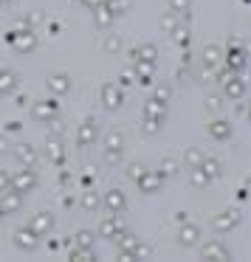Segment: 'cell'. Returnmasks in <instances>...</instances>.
<instances>
[{"instance_id":"1","label":"cell","mask_w":251,"mask_h":262,"mask_svg":"<svg viewBox=\"0 0 251 262\" xmlns=\"http://www.w3.org/2000/svg\"><path fill=\"white\" fill-rule=\"evenodd\" d=\"M9 189L20 192L23 198L29 192H34V189H37V172H34V166H23V169H17L14 175H9Z\"/></svg>"},{"instance_id":"2","label":"cell","mask_w":251,"mask_h":262,"mask_svg":"<svg viewBox=\"0 0 251 262\" xmlns=\"http://www.w3.org/2000/svg\"><path fill=\"white\" fill-rule=\"evenodd\" d=\"M9 42H12V48L14 51H20V54H31L37 48V34L31 29H14V31H9Z\"/></svg>"},{"instance_id":"3","label":"cell","mask_w":251,"mask_h":262,"mask_svg":"<svg viewBox=\"0 0 251 262\" xmlns=\"http://www.w3.org/2000/svg\"><path fill=\"white\" fill-rule=\"evenodd\" d=\"M99 99H102L104 110H119L121 102H124V91H121L116 82H104L102 91H99Z\"/></svg>"},{"instance_id":"4","label":"cell","mask_w":251,"mask_h":262,"mask_svg":"<svg viewBox=\"0 0 251 262\" xmlns=\"http://www.w3.org/2000/svg\"><path fill=\"white\" fill-rule=\"evenodd\" d=\"M240 226V211L237 209H226V211H217L215 217H212V228H215L217 234H228L232 228Z\"/></svg>"},{"instance_id":"5","label":"cell","mask_w":251,"mask_h":262,"mask_svg":"<svg viewBox=\"0 0 251 262\" xmlns=\"http://www.w3.org/2000/svg\"><path fill=\"white\" fill-rule=\"evenodd\" d=\"M14 248L26 251V254H34L37 248H40V234L34 231V228H17L14 231Z\"/></svg>"},{"instance_id":"6","label":"cell","mask_w":251,"mask_h":262,"mask_svg":"<svg viewBox=\"0 0 251 262\" xmlns=\"http://www.w3.org/2000/svg\"><path fill=\"white\" fill-rule=\"evenodd\" d=\"M99 138V124L93 119H85L79 124V130H76V147L79 149H88V147H93V141Z\"/></svg>"},{"instance_id":"7","label":"cell","mask_w":251,"mask_h":262,"mask_svg":"<svg viewBox=\"0 0 251 262\" xmlns=\"http://www.w3.org/2000/svg\"><path fill=\"white\" fill-rule=\"evenodd\" d=\"M200 245V243H198ZM200 256L203 259H215V262H223V259H232V251L220 243V239H209V243L200 245Z\"/></svg>"},{"instance_id":"8","label":"cell","mask_w":251,"mask_h":262,"mask_svg":"<svg viewBox=\"0 0 251 262\" xmlns=\"http://www.w3.org/2000/svg\"><path fill=\"white\" fill-rule=\"evenodd\" d=\"M121 231H124V220H121V214H108L102 223H99V237H104V239H116Z\"/></svg>"},{"instance_id":"9","label":"cell","mask_w":251,"mask_h":262,"mask_svg":"<svg viewBox=\"0 0 251 262\" xmlns=\"http://www.w3.org/2000/svg\"><path fill=\"white\" fill-rule=\"evenodd\" d=\"M223 93L228 102H240L245 96V79L240 74H232L228 79H223Z\"/></svg>"},{"instance_id":"10","label":"cell","mask_w":251,"mask_h":262,"mask_svg":"<svg viewBox=\"0 0 251 262\" xmlns=\"http://www.w3.org/2000/svg\"><path fill=\"white\" fill-rule=\"evenodd\" d=\"M102 206L108 209V214H124V209H127L124 192H119V189H110V192H104Z\"/></svg>"},{"instance_id":"11","label":"cell","mask_w":251,"mask_h":262,"mask_svg":"<svg viewBox=\"0 0 251 262\" xmlns=\"http://www.w3.org/2000/svg\"><path fill=\"white\" fill-rule=\"evenodd\" d=\"M20 209H23V194L14 192V189L0 192V211H3V214H17Z\"/></svg>"},{"instance_id":"12","label":"cell","mask_w":251,"mask_h":262,"mask_svg":"<svg viewBox=\"0 0 251 262\" xmlns=\"http://www.w3.org/2000/svg\"><path fill=\"white\" fill-rule=\"evenodd\" d=\"M161 183H164V178H161L155 169H147V172H144V175L136 181V186H138V192L153 194V192H158V189H161Z\"/></svg>"},{"instance_id":"13","label":"cell","mask_w":251,"mask_h":262,"mask_svg":"<svg viewBox=\"0 0 251 262\" xmlns=\"http://www.w3.org/2000/svg\"><path fill=\"white\" fill-rule=\"evenodd\" d=\"M200 243V228L192 226V223H181V231H178V245H183V248H195V245Z\"/></svg>"},{"instance_id":"14","label":"cell","mask_w":251,"mask_h":262,"mask_svg":"<svg viewBox=\"0 0 251 262\" xmlns=\"http://www.w3.org/2000/svg\"><path fill=\"white\" fill-rule=\"evenodd\" d=\"M226 65H228V71H234V74H243V68H245V51L240 48V42H232V48L226 51Z\"/></svg>"},{"instance_id":"15","label":"cell","mask_w":251,"mask_h":262,"mask_svg":"<svg viewBox=\"0 0 251 262\" xmlns=\"http://www.w3.org/2000/svg\"><path fill=\"white\" fill-rule=\"evenodd\" d=\"M130 57H133V62H150V65H155V59H158V48H155L153 42H141V46H136L130 51Z\"/></svg>"},{"instance_id":"16","label":"cell","mask_w":251,"mask_h":262,"mask_svg":"<svg viewBox=\"0 0 251 262\" xmlns=\"http://www.w3.org/2000/svg\"><path fill=\"white\" fill-rule=\"evenodd\" d=\"M31 116H34L37 121H48L57 116V102L54 99H43V102H34L31 104Z\"/></svg>"},{"instance_id":"17","label":"cell","mask_w":251,"mask_h":262,"mask_svg":"<svg viewBox=\"0 0 251 262\" xmlns=\"http://www.w3.org/2000/svg\"><path fill=\"white\" fill-rule=\"evenodd\" d=\"M17 88H20V76L14 74L12 68H3V71H0V96H12Z\"/></svg>"},{"instance_id":"18","label":"cell","mask_w":251,"mask_h":262,"mask_svg":"<svg viewBox=\"0 0 251 262\" xmlns=\"http://www.w3.org/2000/svg\"><path fill=\"white\" fill-rule=\"evenodd\" d=\"M138 245V237L133 231H121L119 237H116V248H119V254H121V259H130V254H133V248Z\"/></svg>"},{"instance_id":"19","label":"cell","mask_w":251,"mask_h":262,"mask_svg":"<svg viewBox=\"0 0 251 262\" xmlns=\"http://www.w3.org/2000/svg\"><path fill=\"white\" fill-rule=\"evenodd\" d=\"M91 12H93V23H96V29H99V31H108V29H110V23L116 20V14L110 12L108 6H104V0L99 3L96 9H91Z\"/></svg>"},{"instance_id":"20","label":"cell","mask_w":251,"mask_h":262,"mask_svg":"<svg viewBox=\"0 0 251 262\" xmlns=\"http://www.w3.org/2000/svg\"><path fill=\"white\" fill-rule=\"evenodd\" d=\"M14 155H17V161L23 166H37L40 164V152H37L31 144H17V147H14Z\"/></svg>"},{"instance_id":"21","label":"cell","mask_w":251,"mask_h":262,"mask_svg":"<svg viewBox=\"0 0 251 262\" xmlns=\"http://www.w3.org/2000/svg\"><path fill=\"white\" fill-rule=\"evenodd\" d=\"M48 91H51L54 96H65V93H71V76L68 74H51L48 76Z\"/></svg>"},{"instance_id":"22","label":"cell","mask_w":251,"mask_h":262,"mask_svg":"<svg viewBox=\"0 0 251 262\" xmlns=\"http://www.w3.org/2000/svg\"><path fill=\"white\" fill-rule=\"evenodd\" d=\"M46 158L51 161V164L62 166L65 164V147H62V138H48V147H46Z\"/></svg>"},{"instance_id":"23","label":"cell","mask_w":251,"mask_h":262,"mask_svg":"<svg viewBox=\"0 0 251 262\" xmlns=\"http://www.w3.org/2000/svg\"><path fill=\"white\" fill-rule=\"evenodd\" d=\"M206 130H209V136L215 138V141H228V138H232V124H228L226 119H215L212 124H206Z\"/></svg>"},{"instance_id":"24","label":"cell","mask_w":251,"mask_h":262,"mask_svg":"<svg viewBox=\"0 0 251 262\" xmlns=\"http://www.w3.org/2000/svg\"><path fill=\"white\" fill-rule=\"evenodd\" d=\"M31 228H34L40 237H46V234L54 228V214H48V211H37V214L31 217Z\"/></svg>"},{"instance_id":"25","label":"cell","mask_w":251,"mask_h":262,"mask_svg":"<svg viewBox=\"0 0 251 262\" xmlns=\"http://www.w3.org/2000/svg\"><path fill=\"white\" fill-rule=\"evenodd\" d=\"M198 166H200V172H203L209 181H215V178L223 175V164H220L217 158H209V155H203V161H200Z\"/></svg>"},{"instance_id":"26","label":"cell","mask_w":251,"mask_h":262,"mask_svg":"<svg viewBox=\"0 0 251 262\" xmlns=\"http://www.w3.org/2000/svg\"><path fill=\"white\" fill-rule=\"evenodd\" d=\"M144 116H147V119H161L164 121L166 119V104L158 102V99H150V102L144 104Z\"/></svg>"},{"instance_id":"27","label":"cell","mask_w":251,"mask_h":262,"mask_svg":"<svg viewBox=\"0 0 251 262\" xmlns=\"http://www.w3.org/2000/svg\"><path fill=\"white\" fill-rule=\"evenodd\" d=\"M220 62H223L220 46H206V48H203V65H206V68H217Z\"/></svg>"},{"instance_id":"28","label":"cell","mask_w":251,"mask_h":262,"mask_svg":"<svg viewBox=\"0 0 251 262\" xmlns=\"http://www.w3.org/2000/svg\"><path fill=\"white\" fill-rule=\"evenodd\" d=\"M170 34H172V40H175L181 48H186V46H189V26H186V20H183V23L178 20V26L170 31Z\"/></svg>"},{"instance_id":"29","label":"cell","mask_w":251,"mask_h":262,"mask_svg":"<svg viewBox=\"0 0 251 262\" xmlns=\"http://www.w3.org/2000/svg\"><path fill=\"white\" fill-rule=\"evenodd\" d=\"M170 12H175L181 20H189V14H192V0H170Z\"/></svg>"},{"instance_id":"30","label":"cell","mask_w":251,"mask_h":262,"mask_svg":"<svg viewBox=\"0 0 251 262\" xmlns=\"http://www.w3.org/2000/svg\"><path fill=\"white\" fill-rule=\"evenodd\" d=\"M178 169H181V164H178L175 158H164V161H161V166H158L155 172H158L161 178H175Z\"/></svg>"},{"instance_id":"31","label":"cell","mask_w":251,"mask_h":262,"mask_svg":"<svg viewBox=\"0 0 251 262\" xmlns=\"http://www.w3.org/2000/svg\"><path fill=\"white\" fill-rule=\"evenodd\" d=\"M99 206H102L99 194L93 192V189H85V192H82V209H85V211H96Z\"/></svg>"},{"instance_id":"32","label":"cell","mask_w":251,"mask_h":262,"mask_svg":"<svg viewBox=\"0 0 251 262\" xmlns=\"http://www.w3.org/2000/svg\"><path fill=\"white\" fill-rule=\"evenodd\" d=\"M93 243H96L93 231H88V228L76 231V237H74V245H76V248H93Z\"/></svg>"},{"instance_id":"33","label":"cell","mask_w":251,"mask_h":262,"mask_svg":"<svg viewBox=\"0 0 251 262\" xmlns=\"http://www.w3.org/2000/svg\"><path fill=\"white\" fill-rule=\"evenodd\" d=\"M104 147L108 149H124V133H108L104 136Z\"/></svg>"},{"instance_id":"34","label":"cell","mask_w":251,"mask_h":262,"mask_svg":"<svg viewBox=\"0 0 251 262\" xmlns=\"http://www.w3.org/2000/svg\"><path fill=\"white\" fill-rule=\"evenodd\" d=\"M161 127H164V121H161V119H147V116H144V124H141L144 136H158Z\"/></svg>"},{"instance_id":"35","label":"cell","mask_w":251,"mask_h":262,"mask_svg":"<svg viewBox=\"0 0 251 262\" xmlns=\"http://www.w3.org/2000/svg\"><path fill=\"white\" fill-rule=\"evenodd\" d=\"M121 152H124V149H108L104 147V152H102L104 166H119L121 164Z\"/></svg>"},{"instance_id":"36","label":"cell","mask_w":251,"mask_h":262,"mask_svg":"<svg viewBox=\"0 0 251 262\" xmlns=\"http://www.w3.org/2000/svg\"><path fill=\"white\" fill-rule=\"evenodd\" d=\"M203 149H198V147H189L186 149V155H183V164H186V166H198L200 164V161H203Z\"/></svg>"},{"instance_id":"37","label":"cell","mask_w":251,"mask_h":262,"mask_svg":"<svg viewBox=\"0 0 251 262\" xmlns=\"http://www.w3.org/2000/svg\"><path fill=\"white\" fill-rule=\"evenodd\" d=\"M189 181H192V186H198V189H203L206 183H209V178L200 172V166H189Z\"/></svg>"},{"instance_id":"38","label":"cell","mask_w":251,"mask_h":262,"mask_svg":"<svg viewBox=\"0 0 251 262\" xmlns=\"http://www.w3.org/2000/svg\"><path fill=\"white\" fill-rule=\"evenodd\" d=\"M104 54H119L121 51V37H116V34H108L104 37Z\"/></svg>"},{"instance_id":"39","label":"cell","mask_w":251,"mask_h":262,"mask_svg":"<svg viewBox=\"0 0 251 262\" xmlns=\"http://www.w3.org/2000/svg\"><path fill=\"white\" fill-rule=\"evenodd\" d=\"M150 256H153V248H150L147 243H141V239H138V245L133 248L130 259H150Z\"/></svg>"},{"instance_id":"40","label":"cell","mask_w":251,"mask_h":262,"mask_svg":"<svg viewBox=\"0 0 251 262\" xmlns=\"http://www.w3.org/2000/svg\"><path fill=\"white\" fill-rule=\"evenodd\" d=\"M104 6H108L113 14H124L127 9H130V0H104Z\"/></svg>"},{"instance_id":"41","label":"cell","mask_w":251,"mask_h":262,"mask_svg":"<svg viewBox=\"0 0 251 262\" xmlns=\"http://www.w3.org/2000/svg\"><path fill=\"white\" fill-rule=\"evenodd\" d=\"M46 124H51V127H48V136H54V138H62L65 136V127H62V121H59L57 116H54V119H48Z\"/></svg>"},{"instance_id":"42","label":"cell","mask_w":251,"mask_h":262,"mask_svg":"<svg viewBox=\"0 0 251 262\" xmlns=\"http://www.w3.org/2000/svg\"><path fill=\"white\" fill-rule=\"evenodd\" d=\"M178 20H181V17H178L175 12H166L164 17H161V29H164L166 34H170V31H172V29H175V26H178Z\"/></svg>"},{"instance_id":"43","label":"cell","mask_w":251,"mask_h":262,"mask_svg":"<svg viewBox=\"0 0 251 262\" xmlns=\"http://www.w3.org/2000/svg\"><path fill=\"white\" fill-rule=\"evenodd\" d=\"M153 99H158V102L170 104V99H172V88H170V85H158V88H155V93H153Z\"/></svg>"},{"instance_id":"44","label":"cell","mask_w":251,"mask_h":262,"mask_svg":"<svg viewBox=\"0 0 251 262\" xmlns=\"http://www.w3.org/2000/svg\"><path fill=\"white\" fill-rule=\"evenodd\" d=\"M144 172H147V166H144V164H138V161H136V164H130V166H127V178H130L133 183H136L138 178L144 175Z\"/></svg>"},{"instance_id":"45","label":"cell","mask_w":251,"mask_h":262,"mask_svg":"<svg viewBox=\"0 0 251 262\" xmlns=\"http://www.w3.org/2000/svg\"><path fill=\"white\" fill-rule=\"evenodd\" d=\"M206 107H209L212 113H217V110L223 107V99H220V96H209V102H206Z\"/></svg>"},{"instance_id":"46","label":"cell","mask_w":251,"mask_h":262,"mask_svg":"<svg viewBox=\"0 0 251 262\" xmlns=\"http://www.w3.org/2000/svg\"><path fill=\"white\" fill-rule=\"evenodd\" d=\"M130 85H133V71H124V74H121L119 88H130Z\"/></svg>"},{"instance_id":"47","label":"cell","mask_w":251,"mask_h":262,"mask_svg":"<svg viewBox=\"0 0 251 262\" xmlns=\"http://www.w3.org/2000/svg\"><path fill=\"white\" fill-rule=\"evenodd\" d=\"M6 152H9V136L3 133V136H0V155H6Z\"/></svg>"},{"instance_id":"48","label":"cell","mask_w":251,"mask_h":262,"mask_svg":"<svg viewBox=\"0 0 251 262\" xmlns=\"http://www.w3.org/2000/svg\"><path fill=\"white\" fill-rule=\"evenodd\" d=\"M6 189H9V175L0 169V192H6Z\"/></svg>"},{"instance_id":"49","label":"cell","mask_w":251,"mask_h":262,"mask_svg":"<svg viewBox=\"0 0 251 262\" xmlns=\"http://www.w3.org/2000/svg\"><path fill=\"white\" fill-rule=\"evenodd\" d=\"M79 3H82V6H85V9H96L99 3H102V0H79Z\"/></svg>"},{"instance_id":"50","label":"cell","mask_w":251,"mask_h":262,"mask_svg":"<svg viewBox=\"0 0 251 262\" xmlns=\"http://www.w3.org/2000/svg\"><path fill=\"white\" fill-rule=\"evenodd\" d=\"M17 130H20V121H9L6 133H17Z\"/></svg>"},{"instance_id":"51","label":"cell","mask_w":251,"mask_h":262,"mask_svg":"<svg viewBox=\"0 0 251 262\" xmlns=\"http://www.w3.org/2000/svg\"><path fill=\"white\" fill-rule=\"evenodd\" d=\"M62 206H65V209H71V206H74V198H71V194H62Z\"/></svg>"},{"instance_id":"52","label":"cell","mask_w":251,"mask_h":262,"mask_svg":"<svg viewBox=\"0 0 251 262\" xmlns=\"http://www.w3.org/2000/svg\"><path fill=\"white\" fill-rule=\"evenodd\" d=\"M175 220H178V223H186V220H189V217H186V211H178V214H175Z\"/></svg>"},{"instance_id":"53","label":"cell","mask_w":251,"mask_h":262,"mask_svg":"<svg viewBox=\"0 0 251 262\" xmlns=\"http://www.w3.org/2000/svg\"><path fill=\"white\" fill-rule=\"evenodd\" d=\"M0 6H6V0H0Z\"/></svg>"}]
</instances>
